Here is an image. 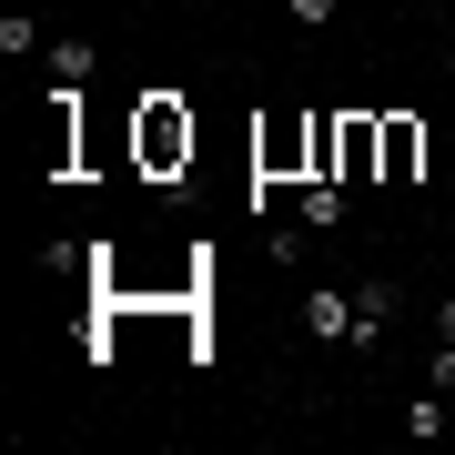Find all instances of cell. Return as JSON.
I'll return each instance as SVG.
<instances>
[{
  "label": "cell",
  "mask_w": 455,
  "mask_h": 455,
  "mask_svg": "<svg viewBox=\"0 0 455 455\" xmlns=\"http://www.w3.org/2000/svg\"><path fill=\"white\" fill-rule=\"evenodd\" d=\"M41 61H51V82H61V92H82L92 71H101V51H92V41H41Z\"/></svg>",
  "instance_id": "4"
},
{
  "label": "cell",
  "mask_w": 455,
  "mask_h": 455,
  "mask_svg": "<svg viewBox=\"0 0 455 455\" xmlns=\"http://www.w3.org/2000/svg\"><path fill=\"white\" fill-rule=\"evenodd\" d=\"M395 304H405V293H395L385 274H364V283H355V334H344V344H355V355H385V324H395Z\"/></svg>",
  "instance_id": "1"
},
{
  "label": "cell",
  "mask_w": 455,
  "mask_h": 455,
  "mask_svg": "<svg viewBox=\"0 0 455 455\" xmlns=\"http://www.w3.org/2000/svg\"><path fill=\"white\" fill-rule=\"evenodd\" d=\"M435 334H445V344H455V293H445V314H435Z\"/></svg>",
  "instance_id": "10"
},
{
  "label": "cell",
  "mask_w": 455,
  "mask_h": 455,
  "mask_svg": "<svg viewBox=\"0 0 455 455\" xmlns=\"http://www.w3.org/2000/svg\"><path fill=\"white\" fill-rule=\"evenodd\" d=\"M425 385H435V395H455V344L435 334V355H425Z\"/></svg>",
  "instance_id": "8"
},
{
  "label": "cell",
  "mask_w": 455,
  "mask_h": 455,
  "mask_svg": "<svg viewBox=\"0 0 455 455\" xmlns=\"http://www.w3.org/2000/svg\"><path fill=\"white\" fill-rule=\"evenodd\" d=\"M415 152H425V142H415V122H385V182H405V172H415Z\"/></svg>",
  "instance_id": "7"
},
{
  "label": "cell",
  "mask_w": 455,
  "mask_h": 455,
  "mask_svg": "<svg viewBox=\"0 0 455 455\" xmlns=\"http://www.w3.org/2000/svg\"><path fill=\"white\" fill-rule=\"evenodd\" d=\"M405 435H415V445H435V435H455V425H445V395H435V385H425L415 405H405Z\"/></svg>",
  "instance_id": "6"
},
{
  "label": "cell",
  "mask_w": 455,
  "mask_h": 455,
  "mask_svg": "<svg viewBox=\"0 0 455 455\" xmlns=\"http://www.w3.org/2000/svg\"><path fill=\"white\" fill-rule=\"evenodd\" d=\"M182 152H193V122H182L172 101H152V112H142V163H152V172H172Z\"/></svg>",
  "instance_id": "2"
},
{
  "label": "cell",
  "mask_w": 455,
  "mask_h": 455,
  "mask_svg": "<svg viewBox=\"0 0 455 455\" xmlns=\"http://www.w3.org/2000/svg\"><path fill=\"white\" fill-rule=\"evenodd\" d=\"M293 223H304V233H334V223H344V182L314 172V182H304V203H293Z\"/></svg>",
  "instance_id": "5"
},
{
  "label": "cell",
  "mask_w": 455,
  "mask_h": 455,
  "mask_svg": "<svg viewBox=\"0 0 455 455\" xmlns=\"http://www.w3.org/2000/svg\"><path fill=\"white\" fill-rule=\"evenodd\" d=\"M293 20H304V31H314V20H334V0H293Z\"/></svg>",
  "instance_id": "9"
},
{
  "label": "cell",
  "mask_w": 455,
  "mask_h": 455,
  "mask_svg": "<svg viewBox=\"0 0 455 455\" xmlns=\"http://www.w3.org/2000/svg\"><path fill=\"white\" fill-rule=\"evenodd\" d=\"M304 334L314 344H344V334H355V293H344V283H314L304 293Z\"/></svg>",
  "instance_id": "3"
}]
</instances>
